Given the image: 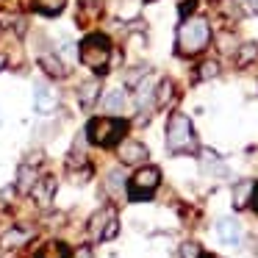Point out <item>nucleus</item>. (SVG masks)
I'll use <instances>...</instances> for the list:
<instances>
[{"mask_svg":"<svg viewBox=\"0 0 258 258\" xmlns=\"http://www.w3.org/2000/svg\"><path fill=\"white\" fill-rule=\"evenodd\" d=\"M78 58L84 67H89L95 75L108 73V61H111V39L106 34H89L84 36L78 47Z\"/></svg>","mask_w":258,"mask_h":258,"instance_id":"obj_1","label":"nucleus"},{"mask_svg":"<svg viewBox=\"0 0 258 258\" xmlns=\"http://www.w3.org/2000/svg\"><path fill=\"white\" fill-rule=\"evenodd\" d=\"M167 150L172 153V156H186V153L197 150L195 125H191V119L180 111H175L167 122Z\"/></svg>","mask_w":258,"mask_h":258,"instance_id":"obj_2","label":"nucleus"},{"mask_svg":"<svg viewBox=\"0 0 258 258\" xmlns=\"http://www.w3.org/2000/svg\"><path fill=\"white\" fill-rule=\"evenodd\" d=\"M211 39V28L203 17H189L180 23L178 28V53L180 56H197L200 50L208 47Z\"/></svg>","mask_w":258,"mask_h":258,"instance_id":"obj_3","label":"nucleus"},{"mask_svg":"<svg viewBox=\"0 0 258 258\" xmlns=\"http://www.w3.org/2000/svg\"><path fill=\"white\" fill-rule=\"evenodd\" d=\"M125 131H128V122L119 117H95L86 125V139L97 147H111V145H119Z\"/></svg>","mask_w":258,"mask_h":258,"instance_id":"obj_4","label":"nucleus"},{"mask_svg":"<svg viewBox=\"0 0 258 258\" xmlns=\"http://www.w3.org/2000/svg\"><path fill=\"white\" fill-rule=\"evenodd\" d=\"M158 183H161V169H158V167H142V169H136V175L128 180V200L131 203L150 200L153 191L158 189Z\"/></svg>","mask_w":258,"mask_h":258,"instance_id":"obj_5","label":"nucleus"},{"mask_svg":"<svg viewBox=\"0 0 258 258\" xmlns=\"http://www.w3.org/2000/svg\"><path fill=\"white\" fill-rule=\"evenodd\" d=\"M217 239L222 241L225 247H241V241H244V228H241L239 219L233 217H222L217 219Z\"/></svg>","mask_w":258,"mask_h":258,"instance_id":"obj_6","label":"nucleus"},{"mask_svg":"<svg viewBox=\"0 0 258 258\" xmlns=\"http://www.w3.org/2000/svg\"><path fill=\"white\" fill-rule=\"evenodd\" d=\"M56 106H58L56 89H53V86H47V84H36L34 86V108H36V114L47 117V114L56 111Z\"/></svg>","mask_w":258,"mask_h":258,"instance_id":"obj_7","label":"nucleus"},{"mask_svg":"<svg viewBox=\"0 0 258 258\" xmlns=\"http://www.w3.org/2000/svg\"><path fill=\"white\" fill-rule=\"evenodd\" d=\"M147 156H150V150H147L142 142H136V139H125L122 145H119V161L128 164V167H139V164H145Z\"/></svg>","mask_w":258,"mask_h":258,"instance_id":"obj_8","label":"nucleus"},{"mask_svg":"<svg viewBox=\"0 0 258 258\" xmlns=\"http://www.w3.org/2000/svg\"><path fill=\"white\" fill-rule=\"evenodd\" d=\"M31 236H34V230H25V228H9L6 233L0 236V247H3V250H17V247L28 244Z\"/></svg>","mask_w":258,"mask_h":258,"instance_id":"obj_9","label":"nucleus"},{"mask_svg":"<svg viewBox=\"0 0 258 258\" xmlns=\"http://www.w3.org/2000/svg\"><path fill=\"white\" fill-rule=\"evenodd\" d=\"M56 178H53V175H47V178H39V183L34 186V191H31V195H34V200L39 203V206H50L53 203V195H56Z\"/></svg>","mask_w":258,"mask_h":258,"instance_id":"obj_10","label":"nucleus"},{"mask_svg":"<svg viewBox=\"0 0 258 258\" xmlns=\"http://www.w3.org/2000/svg\"><path fill=\"white\" fill-rule=\"evenodd\" d=\"M36 183H39L36 169L31 167V164H20V169H17V191L20 195H31Z\"/></svg>","mask_w":258,"mask_h":258,"instance_id":"obj_11","label":"nucleus"},{"mask_svg":"<svg viewBox=\"0 0 258 258\" xmlns=\"http://www.w3.org/2000/svg\"><path fill=\"white\" fill-rule=\"evenodd\" d=\"M117 217V214L111 211V208H103V211H97L95 217L89 219V230H92V236L95 239H103V233H106V228H108V222Z\"/></svg>","mask_w":258,"mask_h":258,"instance_id":"obj_12","label":"nucleus"},{"mask_svg":"<svg viewBox=\"0 0 258 258\" xmlns=\"http://www.w3.org/2000/svg\"><path fill=\"white\" fill-rule=\"evenodd\" d=\"M258 58V45L255 42H244V45H236V53H233V61L236 67H247Z\"/></svg>","mask_w":258,"mask_h":258,"instance_id":"obj_13","label":"nucleus"},{"mask_svg":"<svg viewBox=\"0 0 258 258\" xmlns=\"http://www.w3.org/2000/svg\"><path fill=\"white\" fill-rule=\"evenodd\" d=\"M97 97H100V84H97V81H86V84L78 89L81 108H92L97 103Z\"/></svg>","mask_w":258,"mask_h":258,"instance_id":"obj_14","label":"nucleus"},{"mask_svg":"<svg viewBox=\"0 0 258 258\" xmlns=\"http://www.w3.org/2000/svg\"><path fill=\"white\" fill-rule=\"evenodd\" d=\"M128 106V95H125V89H108V95L103 97V108L111 114L122 111V108Z\"/></svg>","mask_w":258,"mask_h":258,"instance_id":"obj_15","label":"nucleus"},{"mask_svg":"<svg viewBox=\"0 0 258 258\" xmlns=\"http://www.w3.org/2000/svg\"><path fill=\"white\" fill-rule=\"evenodd\" d=\"M36 258H73V250H70L64 241H47V244H42V250L36 252Z\"/></svg>","mask_w":258,"mask_h":258,"instance_id":"obj_16","label":"nucleus"},{"mask_svg":"<svg viewBox=\"0 0 258 258\" xmlns=\"http://www.w3.org/2000/svg\"><path fill=\"white\" fill-rule=\"evenodd\" d=\"M103 12L100 0H81V9H78V25H89L92 20H97V14Z\"/></svg>","mask_w":258,"mask_h":258,"instance_id":"obj_17","label":"nucleus"},{"mask_svg":"<svg viewBox=\"0 0 258 258\" xmlns=\"http://www.w3.org/2000/svg\"><path fill=\"white\" fill-rule=\"evenodd\" d=\"M252 180H239L233 186V208H247L250 206V197H252Z\"/></svg>","mask_w":258,"mask_h":258,"instance_id":"obj_18","label":"nucleus"},{"mask_svg":"<svg viewBox=\"0 0 258 258\" xmlns=\"http://www.w3.org/2000/svg\"><path fill=\"white\" fill-rule=\"evenodd\" d=\"M31 6H34V12L45 14V17H56V14L64 12L67 0H31Z\"/></svg>","mask_w":258,"mask_h":258,"instance_id":"obj_19","label":"nucleus"},{"mask_svg":"<svg viewBox=\"0 0 258 258\" xmlns=\"http://www.w3.org/2000/svg\"><path fill=\"white\" fill-rule=\"evenodd\" d=\"M39 64H42V70H45L47 75H53V78H64V75H67V67H64V61L58 56H47V53H42Z\"/></svg>","mask_w":258,"mask_h":258,"instance_id":"obj_20","label":"nucleus"},{"mask_svg":"<svg viewBox=\"0 0 258 258\" xmlns=\"http://www.w3.org/2000/svg\"><path fill=\"white\" fill-rule=\"evenodd\" d=\"M106 191H108V195H114V197H119L125 191V178H122V172H119V169H111V172H108Z\"/></svg>","mask_w":258,"mask_h":258,"instance_id":"obj_21","label":"nucleus"},{"mask_svg":"<svg viewBox=\"0 0 258 258\" xmlns=\"http://www.w3.org/2000/svg\"><path fill=\"white\" fill-rule=\"evenodd\" d=\"M203 172H208V175H211V172H217V175H225V172H228V169H225V164L222 161H219V156H217V153H203Z\"/></svg>","mask_w":258,"mask_h":258,"instance_id":"obj_22","label":"nucleus"},{"mask_svg":"<svg viewBox=\"0 0 258 258\" xmlns=\"http://www.w3.org/2000/svg\"><path fill=\"white\" fill-rule=\"evenodd\" d=\"M172 89H175V84L172 81H161V84H158V106H167V100L169 97H172Z\"/></svg>","mask_w":258,"mask_h":258,"instance_id":"obj_23","label":"nucleus"},{"mask_svg":"<svg viewBox=\"0 0 258 258\" xmlns=\"http://www.w3.org/2000/svg\"><path fill=\"white\" fill-rule=\"evenodd\" d=\"M180 255L183 258H203V250H200V244H195V241H186V244L180 247Z\"/></svg>","mask_w":258,"mask_h":258,"instance_id":"obj_24","label":"nucleus"},{"mask_svg":"<svg viewBox=\"0 0 258 258\" xmlns=\"http://www.w3.org/2000/svg\"><path fill=\"white\" fill-rule=\"evenodd\" d=\"M214 75H219V64L217 61H206V64H203V70H200V78L208 81V78H214Z\"/></svg>","mask_w":258,"mask_h":258,"instance_id":"obj_25","label":"nucleus"},{"mask_svg":"<svg viewBox=\"0 0 258 258\" xmlns=\"http://www.w3.org/2000/svg\"><path fill=\"white\" fill-rule=\"evenodd\" d=\"M250 208H252V211H255V214H258V183H255V186H252V197H250Z\"/></svg>","mask_w":258,"mask_h":258,"instance_id":"obj_26","label":"nucleus"},{"mask_svg":"<svg viewBox=\"0 0 258 258\" xmlns=\"http://www.w3.org/2000/svg\"><path fill=\"white\" fill-rule=\"evenodd\" d=\"M195 6H197L195 0H191V3H183V6H180V14H183V17H186V14H189V12H195Z\"/></svg>","mask_w":258,"mask_h":258,"instance_id":"obj_27","label":"nucleus"},{"mask_svg":"<svg viewBox=\"0 0 258 258\" xmlns=\"http://www.w3.org/2000/svg\"><path fill=\"white\" fill-rule=\"evenodd\" d=\"M247 9H250L252 14H258V0H247Z\"/></svg>","mask_w":258,"mask_h":258,"instance_id":"obj_28","label":"nucleus"},{"mask_svg":"<svg viewBox=\"0 0 258 258\" xmlns=\"http://www.w3.org/2000/svg\"><path fill=\"white\" fill-rule=\"evenodd\" d=\"M78 258H92V252H89V247H84V250L78 252Z\"/></svg>","mask_w":258,"mask_h":258,"instance_id":"obj_29","label":"nucleus"},{"mask_svg":"<svg viewBox=\"0 0 258 258\" xmlns=\"http://www.w3.org/2000/svg\"><path fill=\"white\" fill-rule=\"evenodd\" d=\"M6 67V56H3V53H0V70Z\"/></svg>","mask_w":258,"mask_h":258,"instance_id":"obj_30","label":"nucleus"}]
</instances>
